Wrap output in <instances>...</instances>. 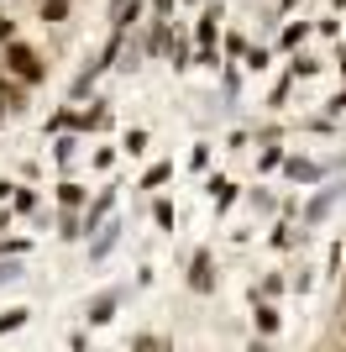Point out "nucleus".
I'll return each mask as SVG.
<instances>
[{"mask_svg":"<svg viewBox=\"0 0 346 352\" xmlns=\"http://www.w3.org/2000/svg\"><path fill=\"white\" fill-rule=\"evenodd\" d=\"M11 37H16V21H11V16H5V11H0V47L11 43Z\"/></svg>","mask_w":346,"mask_h":352,"instance_id":"39","label":"nucleus"},{"mask_svg":"<svg viewBox=\"0 0 346 352\" xmlns=\"http://www.w3.org/2000/svg\"><path fill=\"white\" fill-rule=\"evenodd\" d=\"M152 221H158L163 232H173V221H178V210H173V200H163V195H158V200H152Z\"/></svg>","mask_w":346,"mask_h":352,"instance_id":"27","label":"nucleus"},{"mask_svg":"<svg viewBox=\"0 0 346 352\" xmlns=\"http://www.w3.org/2000/svg\"><path fill=\"white\" fill-rule=\"evenodd\" d=\"M5 232H11V206L0 210V236H5Z\"/></svg>","mask_w":346,"mask_h":352,"instance_id":"43","label":"nucleus"},{"mask_svg":"<svg viewBox=\"0 0 346 352\" xmlns=\"http://www.w3.org/2000/svg\"><path fill=\"white\" fill-rule=\"evenodd\" d=\"M11 195H16V184H11V179H0V206H5Z\"/></svg>","mask_w":346,"mask_h":352,"instance_id":"42","label":"nucleus"},{"mask_svg":"<svg viewBox=\"0 0 346 352\" xmlns=\"http://www.w3.org/2000/svg\"><path fill=\"white\" fill-rule=\"evenodd\" d=\"M168 37H173V21L152 16V21H147V43H142V53H147V58H163V53H168Z\"/></svg>","mask_w":346,"mask_h":352,"instance_id":"10","label":"nucleus"},{"mask_svg":"<svg viewBox=\"0 0 346 352\" xmlns=\"http://www.w3.org/2000/svg\"><path fill=\"white\" fill-rule=\"evenodd\" d=\"M325 111H331V116H341V111H346V89H336L331 100H325Z\"/></svg>","mask_w":346,"mask_h":352,"instance_id":"41","label":"nucleus"},{"mask_svg":"<svg viewBox=\"0 0 346 352\" xmlns=\"http://www.w3.org/2000/svg\"><path fill=\"white\" fill-rule=\"evenodd\" d=\"M220 16H226V0H205V11H200V21H194V47H216V37H220Z\"/></svg>","mask_w":346,"mask_h":352,"instance_id":"4","label":"nucleus"},{"mask_svg":"<svg viewBox=\"0 0 346 352\" xmlns=\"http://www.w3.org/2000/svg\"><path fill=\"white\" fill-rule=\"evenodd\" d=\"M336 11H346V0H336Z\"/></svg>","mask_w":346,"mask_h":352,"instance_id":"46","label":"nucleus"},{"mask_svg":"<svg viewBox=\"0 0 346 352\" xmlns=\"http://www.w3.org/2000/svg\"><path fill=\"white\" fill-rule=\"evenodd\" d=\"M299 242H304V232H294V226H288V221H278V226H273V248H278V252H288V248H299Z\"/></svg>","mask_w":346,"mask_h":352,"instance_id":"25","label":"nucleus"},{"mask_svg":"<svg viewBox=\"0 0 346 352\" xmlns=\"http://www.w3.org/2000/svg\"><path fill=\"white\" fill-rule=\"evenodd\" d=\"M288 85H294V74H284V79H278V85H273V95H268V105H284V100H288Z\"/></svg>","mask_w":346,"mask_h":352,"instance_id":"35","label":"nucleus"},{"mask_svg":"<svg viewBox=\"0 0 346 352\" xmlns=\"http://www.w3.org/2000/svg\"><path fill=\"white\" fill-rule=\"evenodd\" d=\"M252 210H262V216H273V210H278V200H273L268 190H252Z\"/></svg>","mask_w":346,"mask_h":352,"instance_id":"33","label":"nucleus"},{"mask_svg":"<svg viewBox=\"0 0 346 352\" xmlns=\"http://www.w3.org/2000/svg\"><path fill=\"white\" fill-rule=\"evenodd\" d=\"M121 300H126V289H100V294L84 305V321H89V326H111L115 310H121Z\"/></svg>","mask_w":346,"mask_h":352,"instance_id":"8","label":"nucleus"},{"mask_svg":"<svg viewBox=\"0 0 346 352\" xmlns=\"http://www.w3.org/2000/svg\"><path fill=\"white\" fill-rule=\"evenodd\" d=\"M284 289H288V284L278 279V274H268V279H262L257 289H252V300H278V294H284Z\"/></svg>","mask_w":346,"mask_h":352,"instance_id":"28","label":"nucleus"},{"mask_svg":"<svg viewBox=\"0 0 346 352\" xmlns=\"http://www.w3.org/2000/svg\"><path fill=\"white\" fill-rule=\"evenodd\" d=\"M220 53H226V58H246V37H242V32H231V37H226V47H220Z\"/></svg>","mask_w":346,"mask_h":352,"instance_id":"32","label":"nucleus"},{"mask_svg":"<svg viewBox=\"0 0 346 352\" xmlns=\"http://www.w3.org/2000/svg\"><path fill=\"white\" fill-rule=\"evenodd\" d=\"M0 132H5V105H0Z\"/></svg>","mask_w":346,"mask_h":352,"instance_id":"45","label":"nucleus"},{"mask_svg":"<svg viewBox=\"0 0 346 352\" xmlns=\"http://www.w3.org/2000/svg\"><path fill=\"white\" fill-rule=\"evenodd\" d=\"M168 179H173V163H152V168H147V174L137 179V190H163Z\"/></svg>","mask_w":346,"mask_h":352,"instance_id":"19","label":"nucleus"},{"mask_svg":"<svg viewBox=\"0 0 346 352\" xmlns=\"http://www.w3.org/2000/svg\"><path fill=\"white\" fill-rule=\"evenodd\" d=\"M304 37H310V21H288V27L278 32V47H284V53H299Z\"/></svg>","mask_w":346,"mask_h":352,"instance_id":"16","label":"nucleus"},{"mask_svg":"<svg viewBox=\"0 0 346 352\" xmlns=\"http://www.w3.org/2000/svg\"><path fill=\"white\" fill-rule=\"evenodd\" d=\"M58 236H63V242H84V221H79V210L58 206Z\"/></svg>","mask_w":346,"mask_h":352,"instance_id":"15","label":"nucleus"},{"mask_svg":"<svg viewBox=\"0 0 346 352\" xmlns=\"http://www.w3.org/2000/svg\"><path fill=\"white\" fill-rule=\"evenodd\" d=\"M58 206H63V210H84L89 206V190L79 184V179H63V184H58Z\"/></svg>","mask_w":346,"mask_h":352,"instance_id":"14","label":"nucleus"},{"mask_svg":"<svg viewBox=\"0 0 346 352\" xmlns=\"http://www.w3.org/2000/svg\"><path fill=\"white\" fill-rule=\"evenodd\" d=\"M53 158L63 163V168H69V163L79 158V137H73V132H58V142H53Z\"/></svg>","mask_w":346,"mask_h":352,"instance_id":"22","label":"nucleus"},{"mask_svg":"<svg viewBox=\"0 0 346 352\" xmlns=\"http://www.w3.org/2000/svg\"><path fill=\"white\" fill-rule=\"evenodd\" d=\"M163 58L173 63V74L194 69V37H168V53H163Z\"/></svg>","mask_w":346,"mask_h":352,"instance_id":"11","label":"nucleus"},{"mask_svg":"<svg viewBox=\"0 0 346 352\" xmlns=\"http://www.w3.org/2000/svg\"><path fill=\"white\" fill-rule=\"evenodd\" d=\"M173 6H178V0H152L147 11H152V16H163V21H168V16H173Z\"/></svg>","mask_w":346,"mask_h":352,"instance_id":"40","label":"nucleus"},{"mask_svg":"<svg viewBox=\"0 0 346 352\" xmlns=\"http://www.w3.org/2000/svg\"><path fill=\"white\" fill-rule=\"evenodd\" d=\"M242 63H246L252 74H262V69H268V47H262V43H257V47H246V58H242Z\"/></svg>","mask_w":346,"mask_h":352,"instance_id":"31","label":"nucleus"},{"mask_svg":"<svg viewBox=\"0 0 346 352\" xmlns=\"http://www.w3.org/2000/svg\"><path fill=\"white\" fill-rule=\"evenodd\" d=\"M27 321H32V310H27V305H11V310H0V337H5V331H21Z\"/></svg>","mask_w":346,"mask_h":352,"instance_id":"23","label":"nucleus"},{"mask_svg":"<svg viewBox=\"0 0 346 352\" xmlns=\"http://www.w3.org/2000/svg\"><path fill=\"white\" fill-rule=\"evenodd\" d=\"M252 326H257L262 337H273L278 326H284V316L273 310V300H252Z\"/></svg>","mask_w":346,"mask_h":352,"instance_id":"12","label":"nucleus"},{"mask_svg":"<svg viewBox=\"0 0 346 352\" xmlns=\"http://www.w3.org/2000/svg\"><path fill=\"white\" fill-rule=\"evenodd\" d=\"M320 69H325V63L310 58V53H294V63H288V74H294V79H315Z\"/></svg>","mask_w":346,"mask_h":352,"instance_id":"24","label":"nucleus"},{"mask_svg":"<svg viewBox=\"0 0 346 352\" xmlns=\"http://www.w3.org/2000/svg\"><path fill=\"white\" fill-rule=\"evenodd\" d=\"M189 168H194V174H200V168H210V147H194V153H189Z\"/></svg>","mask_w":346,"mask_h":352,"instance_id":"36","label":"nucleus"},{"mask_svg":"<svg viewBox=\"0 0 346 352\" xmlns=\"http://www.w3.org/2000/svg\"><path fill=\"white\" fill-rule=\"evenodd\" d=\"M69 6L73 0H37V16H43L47 27H63V21H69Z\"/></svg>","mask_w":346,"mask_h":352,"instance_id":"17","label":"nucleus"},{"mask_svg":"<svg viewBox=\"0 0 346 352\" xmlns=\"http://www.w3.org/2000/svg\"><path fill=\"white\" fill-rule=\"evenodd\" d=\"M273 168H284V147L268 137V142H262V153H257V174H273Z\"/></svg>","mask_w":346,"mask_h":352,"instance_id":"18","label":"nucleus"},{"mask_svg":"<svg viewBox=\"0 0 346 352\" xmlns=\"http://www.w3.org/2000/svg\"><path fill=\"white\" fill-rule=\"evenodd\" d=\"M16 279H27L21 258H5V252H0V289H5V284H16Z\"/></svg>","mask_w":346,"mask_h":352,"instance_id":"26","label":"nucleus"},{"mask_svg":"<svg viewBox=\"0 0 346 352\" xmlns=\"http://www.w3.org/2000/svg\"><path fill=\"white\" fill-rule=\"evenodd\" d=\"M27 236H0V252H5V258H27Z\"/></svg>","mask_w":346,"mask_h":352,"instance_id":"29","label":"nucleus"},{"mask_svg":"<svg viewBox=\"0 0 346 352\" xmlns=\"http://www.w3.org/2000/svg\"><path fill=\"white\" fill-rule=\"evenodd\" d=\"M89 163H95L100 174H105V168H115V147H100V153H95V158H89Z\"/></svg>","mask_w":346,"mask_h":352,"instance_id":"37","label":"nucleus"},{"mask_svg":"<svg viewBox=\"0 0 346 352\" xmlns=\"http://www.w3.org/2000/svg\"><path fill=\"white\" fill-rule=\"evenodd\" d=\"M27 79H16V74H0V105H5V116H21L27 111Z\"/></svg>","mask_w":346,"mask_h":352,"instance_id":"9","label":"nucleus"},{"mask_svg":"<svg viewBox=\"0 0 346 352\" xmlns=\"http://www.w3.org/2000/svg\"><path fill=\"white\" fill-rule=\"evenodd\" d=\"M294 6H299V0H278V16H284V11H294Z\"/></svg>","mask_w":346,"mask_h":352,"instance_id":"44","label":"nucleus"},{"mask_svg":"<svg viewBox=\"0 0 346 352\" xmlns=\"http://www.w3.org/2000/svg\"><path fill=\"white\" fill-rule=\"evenodd\" d=\"M284 179L288 184H320V179H325V163L304 158V153H284Z\"/></svg>","mask_w":346,"mask_h":352,"instance_id":"7","label":"nucleus"},{"mask_svg":"<svg viewBox=\"0 0 346 352\" xmlns=\"http://www.w3.org/2000/svg\"><path fill=\"white\" fill-rule=\"evenodd\" d=\"M315 32H325V37H341V21H336V16H320Z\"/></svg>","mask_w":346,"mask_h":352,"instance_id":"38","label":"nucleus"},{"mask_svg":"<svg viewBox=\"0 0 346 352\" xmlns=\"http://www.w3.org/2000/svg\"><path fill=\"white\" fill-rule=\"evenodd\" d=\"M189 289L194 294H216V252L200 248L194 258H189Z\"/></svg>","mask_w":346,"mask_h":352,"instance_id":"5","label":"nucleus"},{"mask_svg":"<svg viewBox=\"0 0 346 352\" xmlns=\"http://www.w3.org/2000/svg\"><path fill=\"white\" fill-rule=\"evenodd\" d=\"M126 153H131V158L147 153V132H142V126H131V132H126Z\"/></svg>","mask_w":346,"mask_h":352,"instance_id":"34","label":"nucleus"},{"mask_svg":"<svg viewBox=\"0 0 346 352\" xmlns=\"http://www.w3.org/2000/svg\"><path fill=\"white\" fill-rule=\"evenodd\" d=\"M111 216H115V184H111V190H100L84 210H79V221H84V242H89V232H100Z\"/></svg>","mask_w":346,"mask_h":352,"instance_id":"6","label":"nucleus"},{"mask_svg":"<svg viewBox=\"0 0 346 352\" xmlns=\"http://www.w3.org/2000/svg\"><path fill=\"white\" fill-rule=\"evenodd\" d=\"M5 206H11V216H37V190H21V184H16V195Z\"/></svg>","mask_w":346,"mask_h":352,"instance_id":"21","label":"nucleus"},{"mask_svg":"<svg viewBox=\"0 0 346 352\" xmlns=\"http://www.w3.org/2000/svg\"><path fill=\"white\" fill-rule=\"evenodd\" d=\"M0 63H5V74H16V79H27L32 89L47 79V58L37 53L32 43H21V37H11V43L0 47Z\"/></svg>","mask_w":346,"mask_h":352,"instance_id":"1","label":"nucleus"},{"mask_svg":"<svg viewBox=\"0 0 346 352\" xmlns=\"http://www.w3.org/2000/svg\"><path fill=\"white\" fill-rule=\"evenodd\" d=\"M341 190H346L341 179H325V184H320V190L299 206V226H325L331 210H336V200H341Z\"/></svg>","mask_w":346,"mask_h":352,"instance_id":"2","label":"nucleus"},{"mask_svg":"<svg viewBox=\"0 0 346 352\" xmlns=\"http://www.w3.org/2000/svg\"><path fill=\"white\" fill-rule=\"evenodd\" d=\"M121 236H126V221H121V216H111L100 232H89V263H105V258L115 252V242H121Z\"/></svg>","mask_w":346,"mask_h":352,"instance_id":"3","label":"nucleus"},{"mask_svg":"<svg viewBox=\"0 0 346 352\" xmlns=\"http://www.w3.org/2000/svg\"><path fill=\"white\" fill-rule=\"evenodd\" d=\"M220 95H226V111L236 105V95H242V74L231 69V63H220Z\"/></svg>","mask_w":346,"mask_h":352,"instance_id":"20","label":"nucleus"},{"mask_svg":"<svg viewBox=\"0 0 346 352\" xmlns=\"http://www.w3.org/2000/svg\"><path fill=\"white\" fill-rule=\"evenodd\" d=\"M69 126H73V111H69V105H63V111H53V116H47V132H69Z\"/></svg>","mask_w":346,"mask_h":352,"instance_id":"30","label":"nucleus"},{"mask_svg":"<svg viewBox=\"0 0 346 352\" xmlns=\"http://www.w3.org/2000/svg\"><path fill=\"white\" fill-rule=\"evenodd\" d=\"M205 190H210V200H216V216H226V210L236 206V184H231L226 174H216L210 184H205Z\"/></svg>","mask_w":346,"mask_h":352,"instance_id":"13","label":"nucleus"}]
</instances>
